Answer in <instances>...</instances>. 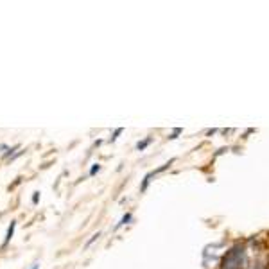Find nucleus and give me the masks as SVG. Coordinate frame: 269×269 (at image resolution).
<instances>
[{"instance_id":"obj_1","label":"nucleus","mask_w":269,"mask_h":269,"mask_svg":"<svg viewBox=\"0 0 269 269\" xmlns=\"http://www.w3.org/2000/svg\"><path fill=\"white\" fill-rule=\"evenodd\" d=\"M241 264H243V248L235 246L223 258V267L221 269H241Z\"/></svg>"},{"instance_id":"obj_2","label":"nucleus","mask_w":269,"mask_h":269,"mask_svg":"<svg viewBox=\"0 0 269 269\" xmlns=\"http://www.w3.org/2000/svg\"><path fill=\"white\" fill-rule=\"evenodd\" d=\"M15 228H16V221H11V224H9V228H8V233H6L4 246H8V243H9V241H11L13 235H15Z\"/></svg>"},{"instance_id":"obj_3","label":"nucleus","mask_w":269,"mask_h":269,"mask_svg":"<svg viewBox=\"0 0 269 269\" xmlns=\"http://www.w3.org/2000/svg\"><path fill=\"white\" fill-rule=\"evenodd\" d=\"M129 219H131V214H126V216H124V217H122V219H121V223H118V224H117V226H115V228H121L122 224H126V223H128Z\"/></svg>"},{"instance_id":"obj_4","label":"nucleus","mask_w":269,"mask_h":269,"mask_svg":"<svg viewBox=\"0 0 269 269\" xmlns=\"http://www.w3.org/2000/svg\"><path fill=\"white\" fill-rule=\"evenodd\" d=\"M149 142H151V138H147V140H144V142H138V144H137V149H138V151H140V149L147 147V145H149Z\"/></svg>"},{"instance_id":"obj_5","label":"nucleus","mask_w":269,"mask_h":269,"mask_svg":"<svg viewBox=\"0 0 269 269\" xmlns=\"http://www.w3.org/2000/svg\"><path fill=\"white\" fill-rule=\"evenodd\" d=\"M18 149H20V145H15V147L8 149V151H6V155H4V158H8V156H11L13 153H15V151H18Z\"/></svg>"},{"instance_id":"obj_6","label":"nucleus","mask_w":269,"mask_h":269,"mask_svg":"<svg viewBox=\"0 0 269 269\" xmlns=\"http://www.w3.org/2000/svg\"><path fill=\"white\" fill-rule=\"evenodd\" d=\"M99 171H101V165H99V163H95V165H94V167H92V169H90V174L94 176L95 172H99Z\"/></svg>"},{"instance_id":"obj_7","label":"nucleus","mask_w":269,"mask_h":269,"mask_svg":"<svg viewBox=\"0 0 269 269\" xmlns=\"http://www.w3.org/2000/svg\"><path fill=\"white\" fill-rule=\"evenodd\" d=\"M122 133V128H118V129H115V133H113V137H111V142H115L117 140V137Z\"/></svg>"},{"instance_id":"obj_8","label":"nucleus","mask_w":269,"mask_h":269,"mask_svg":"<svg viewBox=\"0 0 269 269\" xmlns=\"http://www.w3.org/2000/svg\"><path fill=\"white\" fill-rule=\"evenodd\" d=\"M38 201H40V192H35V194H33V203L36 205Z\"/></svg>"},{"instance_id":"obj_9","label":"nucleus","mask_w":269,"mask_h":269,"mask_svg":"<svg viewBox=\"0 0 269 269\" xmlns=\"http://www.w3.org/2000/svg\"><path fill=\"white\" fill-rule=\"evenodd\" d=\"M97 237H99V233L92 235V237H90V241H88V243H86V248H88V246H90V244H92V243H94V241H95V239H97Z\"/></svg>"},{"instance_id":"obj_10","label":"nucleus","mask_w":269,"mask_h":269,"mask_svg":"<svg viewBox=\"0 0 269 269\" xmlns=\"http://www.w3.org/2000/svg\"><path fill=\"white\" fill-rule=\"evenodd\" d=\"M178 133H182V129H174V133H172L169 138H176V137H178Z\"/></svg>"},{"instance_id":"obj_11","label":"nucleus","mask_w":269,"mask_h":269,"mask_svg":"<svg viewBox=\"0 0 269 269\" xmlns=\"http://www.w3.org/2000/svg\"><path fill=\"white\" fill-rule=\"evenodd\" d=\"M40 267V265L38 264H35V265H33V267H31V269H38Z\"/></svg>"}]
</instances>
